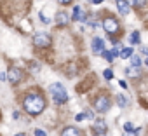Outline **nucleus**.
I'll list each match as a JSON object with an SVG mask.
<instances>
[{
    "label": "nucleus",
    "instance_id": "obj_5",
    "mask_svg": "<svg viewBox=\"0 0 148 136\" xmlns=\"http://www.w3.org/2000/svg\"><path fill=\"white\" fill-rule=\"evenodd\" d=\"M33 44H35L37 47H49V45H51V37H49L47 33H35Z\"/></svg>",
    "mask_w": 148,
    "mask_h": 136
},
{
    "label": "nucleus",
    "instance_id": "obj_18",
    "mask_svg": "<svg viewBox=\"0 0 148 136\" xmlns=\"http://www.w3.org/2000/svg\"><path fill=\"white\" fill-rule=\"evenodd\" d=\"M103 56H105V58H106V59H108L110 63H112V61L115 59V56H113V54H112L110 51H103Z\"/></svg>",
    "mask_w": 148,
    "mask_h": 136
},
{
    "label": "nucleus",
    "instance_id": "obj_8",
    "mask_svg": "<svg viewBox=\"0 0 148 136\" xmlns=\"http://www.w3.org/2000/svg\"><path fill=\"white\" fill-rule=\"evenodd\" d=\"M92 51H94L96 54H103V51H105V42H103L99 37H94V38H92Z\"/></svg>",
    "mask_w": 148,
    "mask_h": 136
},
{
    "label": "nucleus",
    "instance_id": "obj_2",
    "mask_svg": "<svg viewBox=\"0 0 148 136\" xmlns=\"http://www.w3.org/2000/svg\"><path fill=\"white\" fill-rule=\"evenodd\" d=\"M49 91H51V94H52V98H54V103H56V105H63V103H66V101H68V93H66V89H64L59 82L52 84V86L49 87Z\"/></svg>",
    "mask_w": 148,
    "mask_h": 136
},
{
    "label": "nucleus",
    "instance_id": "obj_28",
    "mask_svg": "<svg viewBox=\"0 0 148 136\" xmlns=\"http://www.w3.org/2000/svg\"><path fill=\"white\" fill-rule=\"evenodd\" d=\"M91 2H92V4H101L103 0H91Z\"/></svg>",
    "mask_w": 148,
    "mask_h": 136
},
{
    "label": "nucleus",
    "instance_id": "obj_6",
    "mask_svg": "<svg viewBox=\"0 0 148 136\" xmlns=\"http://www.w3.org/2000/svg\"><path fill=\"white\" fill-rule=\"evenodd\" d=\"M21 79H23V72L19 70V68H11L9 70V73H7V80L11 82V84H19L21 82Z\"/></svg>",
    "mask_w": 148,
    "mask_h": 136
},
{
    "label": "nucleus",
    "instance_id": "obj_27",
    "mask_svg": "<svg viewBox=\"0 0 148 136\" xmlns=\"http://www.w3.org/2000/svg\"><path fill=\"white\" fill-rule=\"evenodd\" d=\"M119 84H120V87H124V89H125V87H127V84H125V82H124V80H120V82H119Z\"/></svg>",
    "mask_w": 148,
    "mask_h": 136
},
{
    "label": "nucleus",
    "instance_id": "obj_4",
    "mask_svg": "<svg viewBox=\"0 0 148 136\" xmlns=\"http://www.w3.org/2000/svg\"><path fill=\"white\" fill-rule=\"evenodd\" d=\"M103 28H105V32H106L108 35H115V33L119 32V21H117L115 18H106V19L103 21Z\"/></svg>",
    "mask_w": 148,
    "mask_h": 136
},
{
    "label": "nucleus",
    "instance_id": "obj_15",
    "mask_svg": "<svg viewBox=\"0 0 148 136\" xmlns=\"http://www.w3.org/2000/svg\"><path fill=\"white\" fill-rule=\"evenodd\" d=\"M139 37H141V35H139V32H138V30H136V32H132V33H131V44H139V40H141Z\"/></svg>",
    "mask_w": 148,
    "mask_h": 136
},
{
    "label": "nucleus",
    "instance_id": "obj_9",
    "mask_svg": "<svg viewBox=\"0 0 148 136\" xmlns=\"http://www.w3.org/2000/svg\"><path fill=\"white\" fill-rule=\"evenodd\" d=\"M54 21H56V25L64 26V25H68V23H70V16H68L66 12H58V14H56V18H54Z\"/></svg>",
    "mask_w": 148,
    "mask_h": 136
},
{
    "label": "nucleus",
    "instance_id": "obj_30",
    "mask_svg": "<svg viewBox=\"0 0 148 136\" xmlns=\"http://www.w3.org/2000/svg\"><path fill=\"white\" fill-rule=\"evenodd\" d=\"M16 136H26V134H23V133H19V134H16Z\"/></svg>",
    "mask_w": 148,
    "mask_h": 136
},
{
    "label": "nucleus",
    "instance_id": "obj_23",
    "mask_svg": "<svg viewBox=\"0 0 148 136\" xmlns=\"http://www.w3.org/2000/svg\"><path fill=\"white\" fill-rule=\"evenodd\" d=\"M84 117H86V113H79V115H77L75 119H77L79 122H82V120H84Z\"/></svg>",
    "mask_w": 148,
    "mask_h": 136
},
{
    "label": "nucleus",
    "instance_id": "obj_21",
    "mask_svg": "<svg viewBox=\"0 0 148 136\" xmlns=\"http://www.w3.org/2000/svg\"><path fill=\"white\" fill-rule=\"evenodd\" d=\"M124 129H125L127 133H131V131H134V127H132V124H131V122H125V126H124Z\"/></svg>",
    "mask_w": 148,
    "mask_h": 136
},
{
    "label": "nucleus",
    "instance_id": "obj_17",
    "mask_svg": "<svg viewBox=\"0 0 148 136\" xmlns=\"http://www.w3.org/2000/svg\"><path fill=\"white\" fill-rule=\"evenodd\" d=\"M117 103H119V106H120V108H124V106H127V100H125V96H122V94H119V96H117Z\"/></svg>",
    "mask_w": 148,
    "mask_h": 136
},
{
    "label": "nucleus",
    "instance_id": "obj_31",
    "mask_svg": "<svg viewBox=\"0 0 148 136\" xmlns=\"http://www.w3.org/2000/svg\"><path fill=\"white\" fill-rule=\"evenodd\" d=\"M146 65H148V59H146Z\"/></svg>",
    "mask_w": 148,
    "mask_h": 136
},
{
    "label": "nucleus",
    "instance_id": "obj_1",
    "mask_svg": "<svg viewBox=\"0 0 148 136\" xmlns=\"http://www.w3.org/2000/svg\"><path fill=\"white\" fill-rule=\"evenodd\" d=\"M23 106L30 115H38L45 108V100L38 93H30V94H26V98L23 101Z\"/></svg>",
    "mask_w": 148,
    "mask_h": 136
},
{
    "label": "nucleus",
    "instance_id": "obj_26",
    "mask_svg": "<svg viewBox=\"0 0 148 136\" xmlns=\"http://www.w3.org/2000/svg\"><path fill=\"white\" fill-rule=\"evenodd\" d=\"M2 80H7V75H5V73H2V72H0V82H2Z\"/></svg>",
    "mask_w": 148,
    "mask_h": 136
},
{
    "label": "nucleus",
    "instance_id": "obj_13",
    "mask_svg": "<svg viewBox=\"0 0 148 136\" xmlns=\"http://www.w3.org/2000/svg\"><path fill=\"white\" fill-rule=\"evenodd\" d=\"M132 54H134V52H132V47H124V49H120V54H119V56H120L122 59H127V58H131Z\"/></svg>",
    "mask_w": 148,
    "mask_h": 136
},
{
    "label": "nucleus",
    "instance_id": "obj_20",
    "mask_svg": "<svg viewBox=\"0 0 148 136\" xmlns=\"http://www.w3.org/2000/svg\"><path fill=\"white\" fill-rule=\"evenodd\" d=\"M38 18H40V21H42V23H44V25H49V23H51V19H47V18H45V16H44V14H42V12H40V14H38Z\"/></svg>",
    "mask_w": 148,
    "mask_h": 136
},
{
    "label": "nucleus",
    "instance_id": "obj_11",
    "mask_svg": "<svg viewBox=\"0 0 148 136\" xmlns=\"http://www.w3.org/2000/svg\"><path fill=\"white\" fill-rule=\"evenodd\" d=\"M117 7H119V12L120 14H129V4L125 2V0H117Z\"/></svg>",
    "mask_w": 148,
    "mask_h": 136
},
{
    "label": "nucleus",
    "instance_id": "obj_22",
    "mask_svg": "<svg viewBox=\"0 0 148 136\" xmlns=\"http://www.w3.org/2000/svg\"><path fill=\"white\" fill-rule=\"evenodd\" d=\"M35 136H47V133L44 129H35Z\"/></svg>",
    "mask_w": 148,
    "mask_h": 136
},
{
    "label": "nucleus",
    "instance_id": "obj_12",
    "mask_svg": "<svg viewBox=\"0 0 148 136\" xmlns=\"http://www.w3.org/2000/svg\"><path fill=\"white\" fill-rule=\"evenodd\" d=\"M61 136H80V131L77 127H64Z\"/></svg>",
    "mask_w": 148,
    "mask_h": 136
},
{
    "label": "nucleus",
    "instance_id": "obj_10",
    "mask_svg": "<svg viewBox=\"0 0 148 136\" xmlns=\"http://www.w3.org/2000/svg\"><path fill=\"white\" fill-rule=\"evenodd\" d=\"M94 129H96L98 134H106V124H105V120H101V119L94 120Z\"/></svg>",
    "mask_w": 148,
    "mask_h": 136
},
{
    "label": "nucleus",
    "instance_id": "obj_19",
    "mask_svg": "<svg viewBox=\"0 0 148 136\" xmlns=\"http://www.w3.org/2000/svg\"><path fill=\"white\" fill-rule=\"evenodd\" d=\"M103 77H105L106 80H112V79H113V72H112V70H105V72H103Z\"/></svg>",
    "mask_w": 148,
    "mask_h": 136
},
{
    "label": "nucleus",
    "instance_id": "obj_3",
    "mask_svg": "<svg viewBox=\"0 0 148 136\" xmlns=\"http://www.w3.org/2000/svg\"><path fill=\"white\" fill-rule=\"evenodd\" d=\"M94 108H96L99 113L108 112V108H110V98H108V96H105V94L98 96V98H96V101H94Z\"/></svg>",
    "mask_w": 148,
    "mask_h": 136
},
{
    "label": "nucleus",
    "instance_id": "obj_24",
    "mask_svg": "<svg viewBox=\"0 0 148 136\" xmlns=\"http://www.w3.org/2000/svg\"><path fill=\"white\" fill-rule=\"evenodd\" d=\"M58 2H59V4H61V5H68V4H70V2H71V0H58Z\"/></svg>",
    "mask_w": 148,
    "mask_h": 136
},
{
    "label": "nucleus",
    "instance_id": "obj_25",
    "mask_svg": "<svg viewBox=\"0 0 148 136\" xmlns=\"http://www.w3.org/2000/svg\"><path fill=\"white\" fill-rule=\"evenodd\" d=\"M125 2H127L129 5H134V7H136V4H138V0H125Z\"/></svg>",
    "mask_w": 148,
    "mask_h": 136
},
{
    "label": "nucleus",
    "instance_id": "obj_29",
    "mask_svg": "<svg viewBox=\"0 0 148 136\" xmlns=\"http://www.w3.org/2000/svg\"><path fill=\"white\" fill-rule=\"evenodd\" d=\"M141 51H143L145 54H148V47H141Z\"/></svg>",
    "mask_w": 148,
    "mask_h": 136
},
{
    "label": "nucleus",
    "instance_id": "obj_7",
    "mask_svg": "<svg viewBox=\"0 0 148 136\" xmlns=\"http://www.w3.org/2000/svg\"><path fill=\"white\" fill-rule=\"evenodd\" d=\"M86 12L82 11V7H79V5H75V7H73V16L70 18L71 21H86Z\"/></svg>",
    "mask_w": 148,
    "mask_h": 136
},
{
    "label": "nucleus",
    "instance_id": "obj_16",
    "mask_svg": "<svg viewBox=\"0 0 148 136\" xmlns=\"http://www.w3.org/2000/svg\"><path fill=\"white\" fill-rule=\"evenodd\" d=\"M139 65H141V58L136 56V54H132L131 56V66H138L139 68Z\"/></svg>",
    "mask_w": 148,
    "mask_h": 136
},
{
    "label": "nucleus",
    "instance_id": "obj_14",
    "mask_svg": "<svg viewBox=\"0 0 148 136\" xmlns=\"http://www.w3.org/2000/svg\"><path fill=\"white\" fill-rule=\"evenodd\" d=\"M125 73L129 77H139V68L138 66H131V68H127V70H125Z\"/></svg>",
    "mask_w": 148,
    "mask_h": 136
}]
</instances>
